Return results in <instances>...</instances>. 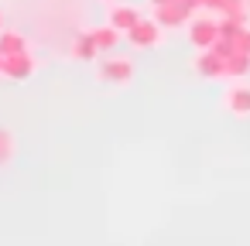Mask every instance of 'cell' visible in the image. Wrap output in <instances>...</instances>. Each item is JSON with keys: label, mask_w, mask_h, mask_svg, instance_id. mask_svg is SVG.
Returning a JSON list of instances; mask_svg holds the SVG:
<instances>
[{"label": "cell", "mask_w": 250, "mask_h": 246, "mask_svg": "<svg viewBox=\"0 0 250 246\" xmlns=\"http://www.w3.org/2000/svg\"><path fill=\"white\" fill-rule=\"evenodd\" d=\"M250 76V55L247 52H233L229 55V79H247Z\"/></svg>", "instance_id": "14"}, {"label": "cell", "mask_w": 250, "mask_h": 246, "mask_svg": "<svg viewBox=\"0 0 250 246\" xmlns=\"http://www.w3.org/2000/svg\"><path fill=\"white\" fill-rule=\"evenodd\" d=\"M185 35H188V45L195 52L212 48L219 41V18L216 14H192L188 24H185Z\"/></svg>", "instance_id": "1"}, {"label": "cell", "mask_w": 250, "mask_h": 246, "mask_svg": "<svg viewBox=\"0 0 250 246\" xmlns=\"http://www.w3.org/2000/svg\"><path fill=\"white\" fill-rule=\"evenodd\" d=\"M14 151H18L14 133H11L7 127H0V168H7V164L14 161Z\"/></svg>", "instance_id": "13"}, {"label": "cell", "mask_w": 250, "mask_h": 246, "mask_svg": "<svg viewBox=\"0 0 250 246\" xmlns=\"http://www.w3.org/2000/svg\"><path fill=\"white\" fill-rule=\"evenodd\" d=\"M195 72L202 79H216V82H226L229 79V58L219 55L216 48H202L195 55Z\"/></svg>", "instance_id": "5"}, {"label": "cell", "mask_w": 250, "mask_h": 246, "mask_svg": "<svg viewBox=\"0 0 250 246\" xmlns=\"http://www.w3.org/2000/svg\"><path fill=\"white\" fill-rule=\"evenodd\" d=\"M151 11H154V21L161 28H185L188 18H192V11L182 4V0H171V4H161V7H151Z\"/></svg>", "instance_id": "7"}, {"label": "cell", "mask_w": 250, "mask_h": 246, "mask_svg": "<svg viewBox=\"0 0 250 246\" xmlns=\"http://www.w3.org/2000/svg\"><path fill=\"white\" fill-rule=\"evenodd\" d=\"M103 4H106V0H103ZM110 4H113V0H110Z\"/></svg>", "instance_id": "20"}, {"label": "cell", "mask_w": 250, "mask_h": 246, "mask_svg": "<svg viewBox=\"0 0 250 246\" xmlns=\"http://www.w3.org/2000/svg\"><path fill=\"white\" fill-rule=\"evenodd\" d=\"M89 35H93V41H96L100 55H103V52H113V48H117V45L124 41V31H117V28H113L110 21H106V24H100V28H93Z\"/></svg>", "instance_id": "10"}, {"label": "cell", "mask_w": 250, "mask_h": 246, "mask_svg": "<svg viewBox=\"0 0 250 246\" xmlns=\"http://www.w3.org/2000/svg\"><path fill=\"white\" fill-rule=\"evenodd\" d=\"M96 79L106 82V86H130L134 82V62L120 58V55L96 58Z\"/></svg>", "instance_id": "2"}, {"label": "cell", "mask_w": 250, "mask_h": 246, "mask_svg": "<svg viewBox=\"0 0 250 246\" xmlns=\"http://www.w3.org/2000/svg\"><path fill=\"white\" fill-rule=\"evenodd\" d=\"M233 45H236V52H247V55H250V28H247V24L233 35Z\"/></svg>", "instance_id": "15"}, {"label": "cell", "mask_w": 250, "mask_h": 246, "mask_svg": "<svg viewBox=\"0 0 250 246\" xmlns=\"http://www.w3.org/2000/svg\"><path fill=\"white\" fill-rule=\"evenodd\" d=\"M124 38H127V45H130V48L147 52V48H158V45L165 41V28H161L154 18H141V21H137Z\"/></svg>", "instance_id": "3"}, {"label": "cell", "mask_w": 250, "mask_h": 246, "mask_svg": "<svg viewBox=\"0 0 250 246\" xmlns=\"http://www.w3.org/2000/svg\"><path fill=\"white\" fill-rule=\"evenodd\" d=\"M151 7H161V4H171V0H147Z\"/></svg>", "instance_id": "17"}, {"label": "cell", "mask_w": 250, "mask_h": 246, "mask_svg": "<svg viewBox=\"0 0 250 246\" xmlns=\"http://www.w3.org/2000/svg\"><path fill=\"white\" fill-rule=\"evenodd\" d=\"M106 21H110L117 31H124V35H127V31L141 21V11H137L134 4H117V0H113V4L106 7Z\"/></svg>", "instance_id": "8"}, {"label": "cell", "mask_w": 250, "mask_h": 246, "mask_svg": "<svg viewBox=\"0 0 250 246\" xmlns=\"http://www.w3.org/2000/svg\"><path fill=\"white\" fill-rule=\"evenodd\" d=\"M0 52H4V55L31 52V41H28L21 31H11V28H4V31H0Z\"/></svg>", "instance_id": "12"}, {"label": "cell", "mask_w": 250, "mask_h": 246, "mask_svg": "<svg viewBox=\"0 0 250 246\" xmlns=\"http://www.w3.org/2000/svg\"><path fill=\"white\" fill-rule=\"evenodd\" d=\"M0 76H4V52H0Z\"/></svg>", "instance_id": "18"}, {"label": "cell", "mask_w": 250, "mask_h": 246, "mask_svg": "<svg viewBox=\"0 0 250 246\" xmlns=\"http://www.w3.org/2000/svg\"><path fill=\"white\" fill-rule=\"evenodd\" d=\"M182 4H185L192 14H199V11H202V0H182Z\"/></svg>", "instance_id": "16"}, {"label": "cell", "mask_w": 250, "mask_h": 246, "mask_svg": "<svg viewBox=\"0 0 250 246\" xmlns=\"http://www.w3.org/2000/svg\"><path fill=\"white\" fill-rule=\"evenodd\" d=\"M69 52H72V58H79V62H96V58H100V48H96V41H93L89 31L76 35L72 45H69Z\"/></svg>", "instance_id": "11"}, {"label": "cell", "mask_w": 250, "mask_h": 246, "mask_svg": "<svg viewBox=\"0 0 250 246\" xmlns=\"http://www.w3.org/2000/svg\"><path fill=\"white\" fill-rule=\"evenodd\" d=\"M202 11H216L219 18L229 14V18H243L247 21L250 4H247V0H202Z\"/></svg>", "instance_id": "9"}, {"label": "cell", "mask_w": 250, "mask_h": 246, "mask_svg": "<svg viewBox=\"0 0 250 246\" xmlns=\"http://www.w3.org/2000/svg\"><path fill=\"white\" fill-rule=\"evenodd\" d=\"M223 110L236 120H247L250 116V82L243 79H229L226 93H223Z\"/></svg>", "instance_id": "4"}, {"label": "cell", "mask_w": 250, "mask_h": 246, "mask_svg": "<svg viewBox=\"0 0 250 246\" xmlns=\"http://www.w3.org/2000/svg\"><path fill=\"white\" fill-rule=\"evenodd\" d=\"M0 31H4V11H0Z\"/></svg>", "instance_id": "19"}, {"label": "cell", "mask_w": 250, "mask_h": 246, "mask_svg": "<svg viewBox=\"0 0 250 246\" xmlns=\"http://www.w3.org/2000/svg\"><path fill=\"white\" fill-rule=\"evenodd\" d=\"M38 72V58L31 52H18V55H4V79L11 82H28Z\"/></svg>", "instance_id": "6"}]
</instances>
